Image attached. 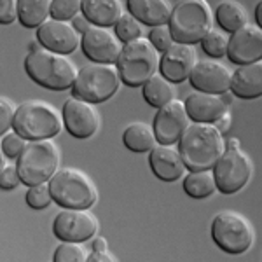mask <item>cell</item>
<instances>
[{
    "instance_id": "obj_38",
    "label": "cell",
    "mask_w": 262,
    "mask_h": 262,
    "mask_svg": "<svg viewBox=\"0 0 262 262\" xmlns=\"http://www.w3.org/2000/svg\"><path fill=\"white\" fill-rule=\"evenodd\" d=\"M18 19V0H0V25H11Z\"/></svg>"
},
{
    "instance_id": "obj_40",
    "label": "cell",
    "mask_w": 262,
    "mask_h": 262,
    "mask_svg": "<svg viewBox=\"0 0 262 262\" xmlns=\"http://www.w3.org/2000/svg\"><path fill=\"white\" fill-rule=\"evenodd\" d=\"M231 124H232V116L229 111H226L221 117H217V119L213 121V126L221 131V133H227V131L231 129Z\"/></svg>"
},
{
    "instance_id": "obj_28",
    "label": "cell",
    "mask_w": 262,
    "mask_h": 262,
    "mask_svg": "<svg viewBox=\"0 0 262 262\" xmlns=\"http://www.w3.org/2000/svg\"><path fill=\"white\" fill-rule=\"evenodd\" d=\"M53 0H18V19L25 28H37L51 16Z\"/></svg>"
},
{
    "instance_id": "obj_12",
    "label": "cell",
    "mask_w": 262,
    "mask_h": 262,
    "mask_svg": "<svg viewBox=\"0 0 262 262\" xmlns=\"http://www.w3.org/2000/svg\"><path fill=\"white\" fill-rule=\"evenodd\" d=\"M63 126L74 138L86 140L100 128V114L95 108V103L72 96L63 103Z\"/></svg>"
},
{
    "instance_id": "obj_8",
    "label": "cell",
    "mask_w": 262,
    "mask_h": 262,
    "mask_svg": "<svg viewBox=\"0 0 262 262\" xmlns=\"http://www.w3.org/2000/svg\"><path fill=\"white\" fill-rule=\"evenodd\" d=\"M121 86L116 63H95L79 69L72 84V96L90 103H101L112 98Z\"/></svg>"
},
{
    "instance_id": "obj_35",
    "label": "cell",
    "mask_w": 262,
    "mask_h": 262,
    "mask_svg": "<svg viewBox=\"0 0 262 262\" xmlns=\"http://www.w3.org/2000/svg\"><path fill=\"white\" fill-rule=\"evenodd\" d=\"M147 39L150 40V44L154 46L156 49L159 51V53H163V51H166L170 46L173 44V35L170 32V27H168V23L164 25H156V27H152V30L149 33V37Z\"/></svg>"
},
{
    "instance_id": "obj_21",
    "label": "cell",
    "mask_w": 262,
    "mask_h": 262,
    "mask_svg": "<svg viewBox=\"0 0 262 262\" xmlns=\"http://www.w3.org/2000/svg\"><path fill=\"white\" fill-rule=\"evenodd\" d=\"M229 91L242 100H255L262 95V60L238 65L232 72Z\"/></svg>"
},
{
    "instance_id": "obj_11",
    "label": "cell",
    "mask_w": 262,
    "mask_h": 262,
    "mask_svg": "<svg viewBox=\"0 0 262 262\" xmlns=\"http://www.w3.org/2000/svg\"><path fill=\"white\" fill-rule=\"evenodd\" d=\"M98 219L88 210L65 208L54 217L53 232L61 242H88L98 231Z\"/></svg>"
},
{
    "instance_id": "obj_37",
    "label": "cell",
    "mask_w": 262,
    "mask_h": 262,
    "mask_svg": "<svg viewBox=\"0 0 262 262\" xmlns=\"http://www.w3.org/2000/svg\"><path fill=\"white\" fill-rule=\"evenodd\" d=\"M19 184H21V179H19L18 168L12 166V164L4 166L2 171H0V189H2V191H12V189H16Z\"/></svg>"
},
{
    "instance_id": "obj_34",
    "label": "cell",
    "mask_w": 262,
    "mask_h": 262,
    "mask_svg": "<svg viewBox=\"0 0 262 262\" xmlns=\"http://www.w3.org/2000/svg\"><path fill=\"white\" fill-rule=\"evenodd\" d=\"M27 142L28 140H25L19 133H16V131L12 129V131H7L6 135H2L0 145H2V150H4V154H6V158L14 159L21 154V150L27 145Z\"/></svg>"
},
{
    "instance_id": "obj_33",
    "label": "cell",
    "mask_w": 262,
    "mask_h": 262,
    "mask_svg": "<svg viewBox=\"0 0 262 262\" xmlns=\"http://www.w3.org/2000/svg\"><path fill=\"white\" fill-rule=\"evenodd\" d=\"M81 12V0H53L51 2V18L70 21Z\"/></svg>"
},
{
    "instance_id": "obj_26",
    "label": "cell",
    "mask_w": 262,
    "mask_h": 262,
    "mask_svg": "<svg viewBox=\"0 0 262 262\" xmlns=\"http://www.w3.org/2000/svg\"><path fill=\"white\" fill-rule=\"evenodd\" d=\"M142 93L147 103L156 108H159L161 105L168 103L170 100L175 98L173 82L168 81L163 74H154L150 79H147V81L142 84Z\"/></svg>"
},
{
    "instance_id": "obj_24",
    "label": "cell",
    "mask_w": 262,
    "mask_h": 262,
    "mask_svg": "<svg viewBox=\"0 0 262 262\" xmlns=\"http://www.w3.org/2000/svg\"><path fill=\"white\" fill-rule=\"evenodd\" d=\"M215 19L226 33H232L248 23V12L238 0H222L215 11Z\"/></svg>"
},
{
    "instance_id": "obj_6",
    "label": "cell",
    "mask_w": 262,
    "mask_h": 262,
    "mask_svg": "<svg viewBox=\"0 0 262 262\" xmlns=\"http://www.w3.org/2000/svg\"><path fill=\"white\" fill-rule=\"evenodd\" d=\"M51 196L61 208L88 210L98 200V189L79 168H61L48 180Z\"/></svg>"
},
{
    "instance_id": "obj_43",
    "label": "cell",
    "mask_w": 262,
    "mask_h": 262,
    "mask_svg": "<svg viewBox=\"0 0 262 262\" xmlns=\"http://www.w3.org/2000/svg\"><path fill=\"white\" fill-rule=\"evenodd\" d=\"M242 145V143H239V140L238 138H229V140H226V149H238V147Z\"/></svg>"
},
{
    "instance_id": "obj_13",
    "label": "cell",
    "mask_w": 262,
    "mask_h": 262,
    "mask_svg": "<svg viewBox=\"0 0 262 262\" xmlns=\"http://www.w3.org/2000/svg\"><path fill=\"white\" fill-rule=\"evenodd\" d=\"M189 116L185 111V103L179 98H173L168 103L161 105L154 117V133L158 143L173 145L179 142L182 133L189 126Z\"/></svg>"
},
{
    "instance_id": "obj_22",
    "label": "cell",
    "mask_w": 262,
    "mask_h": 262,
    "mask_svg": "<svg viewBox=\"0 0 262 262\" xmlns=\"http://www.w3.org/2000/svg\"><path fill=\"white\" fill-rule=\"evenodd\" d=\"M171 9L170 0H128V12L147 27L168 23Z\"/></svg>"
},
{
    "instance_id": "obj_29",
    "label": "cell",
    "mask_w": 262,
    "mask_h": 262,
    "mask_svg": "<svg viewBox=\"0 0 262 262\" xmlns=\"http://www.w3.org/2000/svg\"><path fill=\"white\" fill-rule=\"evenodd\" d=\"M227 42H229V35L221 28H212L205 37L201 39V48L208 56L221 58L226 56L227 53Z\"/></svg>"
},
{
    "instance_id": "obj_32",
    "label": "cell",
    "mask_w": 262,
    "mask_h": 262,
    "mask_svg": "<svg viewBox=\"0 0 262 262\" xmlns=\"http://www.w3.org/2000/svg\"><path fill=\"white\" fill-rule=\"evenodd\" d=\"M53 203V196H51V189L48 182L42 184L30 185L27 191V205L33 210H44Z\"/></svg>"
},
{
    "instance_id": "obj_19",
    "label": "cell",
    "mask_w": 262,
    "mask_h": 262,
    "mask_svg": "<svg viewBox=\"0 0 262 262\" xmlns=\"http://www.w3.org/2000/svg\"><path fill=\"white\" fill-rule=\"evenodd\" d=\"M184 103L189 119H192L194 122H213L226 111H229L231 98L226 93L215 95V93L196 90L185 98Z\"/></svg>"
},
{
    "instance_id": "obj_17",
    "label": "cell",
    "mask_w": 262,
    "mask_h": 262,
    "mask_svg": "<svg viewBox=\"0 0 262 262\" xmlns=\"http://www.w3.org/2000/svg\"><path fill=\"white\" fill-rule=\"evenodd\" d=\"M37 40L42 48L60 54H70L81 46V37L72 23L54 18H48L37 27Z\"/></svg>"
},
{
    "instance_id": "obj_36",
    "label": "cell",
    "mask_w": 262,
    "mask_h": 262,
    "mask_svg": "<svg viewBox=\"0 0 262 262\" xmlns=\"http://www.w3.org/2000/svg\"><path fill=\"white\" fill-rule=\"evenodd\" d=\"M16 107L9 98L0 96V137L6 135L12 128V121H14Z\"/></svg>"
},
{
    "instance_id": "obj_25",
    "label": "cell",
    "mask_w": 262,
    "mask_h": 262,
    "mask_svg": "<svg viewBox=\"0 0 262 262\" xmlns=\"http://www.w3.org/2000/svg\"><path fill=\"white\" fill-rule=\"evenodd\" d=\"M122 143L131 152H140L142 154V152H149L158 143V140H156L154 128L150 124L137 121L126 126L124 133H122Z\"/></svg>"
},
{
    "instance_id": "obj_14",
    "label": "cell",
    "mask_w": 262,
    "mask_h": 262,
    "mask_svg": "<svg viewBox=\"0 0 262 262\" xmlns=\"http://www.w3.org/2000/svg\"><path fill=\"white\" fill-rule=\"evenodd\" d=\"M81 48L86 58L95 63H116L122 49V42L116 32L107 27L91 25L81 35Z\"/></svg>"
},
{
    "instance_id": "obj_9",
    "label": "cell",
    "mask_w": 262,
    "mask_h": 262,
    "mask_svg": "<svg viewBox=\"0 0 262 262\" xmlns=\"http://www.w3.org/2000/svg\"><path fill=\"white\" fill-rule=\"evenodd\" d=\"M212 238L221 250L239 255L248 252L255 243V227L236 210H222L212 222Z\"/></svg>"
},
{
    "instance_id": "obj_4",
    "label": "cell",
    "mask_w": 262,
    "mask_h": 262,
    "mask_svg": "<svg viewBox=\"0 0 262 262\" xmlns=\"http://www.w3.org/2000/svg\"><path fill=\"white\" fill-rule=\"evenodd\" d=\"M12 128L25 140L54 138L63 129L61 112L42 100H28L16 107Z\"/></svg>"
},
{
    "instance_id": "obj_2",
    "label": "cell",
    "mask_w": 262,
    "mask_h": 262,
    "mask_svg": "<svg viewBox=\"0 0 262 262\" xmlns=\"http://www.w3.org/2000/svg\"><path fill=\"white\" fill-rule=\"evenodd\" d=\"M25 72L35 84L53 91L70 90L79 69L67 54L42 48L39 42L30 46L25 58Z\"/></svg>"
},
{
    "instance_id": "obj_23",
    "label": "cell",
    "mask_w": 262,
    "mask_h": 262,
    "mask_svg": "<svg viewBox=\"0 0 262 262\" xmlns=\"http://www.w3.org/2000/svg\"><path fill=\"white\" fill-rule=\"evenodd\" d=\"M81 12L91 25L111 28L122 14L121 0H81Z\"/></svg>"
},
{
    "instance_id": "obj_3",
    "label": "cell",
    "mask_w": 262,
    "mask_h": 262,
    "mask_svg": "<svg viewBox=\"0 0 262 262\" xmlns=\"http://www.w3.org/2000/svg\"><path fill=\"white\" fill-rule=\"evenodd\" d=\"M159 60H161V53L143 35L135 40L124 42L116 60L121 82L129 88L142 86L147 79L158 74Z\"/></svg>"
},
{
    "instance_id": "obj_45",
    "label": "cell",
    "mask_w": 262,
    "mask_h": 262,
    "mask_svg": "<svg viewBox=\"0 0 262 262\" xmlns=\"http://www.w3.org/2000/svg\"><path fill=\"white\" fill-rule=\"evenodd\" d=\"M4 166H6V154H4L2 145H0V171H2Z\"/></svg>"
},
{
    "instance_id": "obj_20",
    "label": "cell",
    "mask_w": 262,
    "mask_h": 262,
    "mask_svg": "<svg viewBox=\"0 0 262 262\" xmlns=\"http://www.w3.org/2000/svg\"><path fill=\"white\" fill-rule=\"evenodd\" d=\"M149 164L150 170L163 182H177L182 179L185 173V164L182 161V156L179 149L166 143H156L149 150Z\"/></svg>"
},
{
    "instance_id": "obj_27",
    "label": "cell",
    "mask_w": 262,
    "mask_h": 262,
    "mask_svg": "<svg viewBox=\"0 0 262 262\" xmlns=\"http://www.w3.org/2000/svg\"><path fill=\"white\" fill-rule=\"evenodd\" d=\"M184 191L187 196L194 198V200H203L208 198L217 191V184H215L213 170H194L189 171L184 179Z\"/></svg>"
},
{
    "instance_id": "obj_18",
    "label": "cell",
    "mask_w": 262,
    "mask_h": 262,
    "mask_svg": "<svg viewBox=\"0 0 262 262\" xmlns=\"http://www.w3.org/2000/svg\"><path fill=\"white\" fill-rule=\"evenodd\" d=\"M231 75V69H227L222 63L215 60H198L189 75V81L198 91L222 95V93L229 91Z\"/></svg>"
},
{
    "instance_id": "obj_10",
    "label": "cell",
    "mask_w": 262,
    "mask_h": 262,
    "mask_svg": "<svg viewBox=\"0 0 262 262\" xmlns=\"http://www.w3.org/2000/svg\"><path fill=\"white\" fill-rule=\"evenodd\" d=\"M212 170L217 191H221L222 194H236L242 191L253 177V161L239 147L238 149H226Z\"/></svg>"
},
{
    "instance_id": "obj_7",
    "label": "cell",
    "mask_w": 262,
    "mask_h": 262,
    "mask_svg": "<svg viewBox=\"0 0 262 262\" xmlns=\"http://www.w3.org/2000/svg\"><path fill=\"white\" fill-rule=\"evenodd\" d=\"M16 161L21 184L27 187L48 182L60 168V149L51 138L28 140Z\"/></svg>"
},
{
    "instance_id": "obj_30",
    "label": "cell",
    "mask_w": 262,
    "mask_h": 262,
    "mask_svg": "<svg viewBox=\"0 0 262 262\" xmlns=\"http://www.w3.org/2000/svg\"><path fill=\"white\" fill-rule=\"evenodd\" d=\"M114 32L119 37L121 42H129V40H135V39H138V37H142L143 28H142V23L135 18L133 14L122 12L121 18L114 25Z\"/></svg>"
},
{
    "instance_id": "obj_1",
    "label": "cell",
    "mask_w": 262,
    "mask_h": 262,
    "mask_svg": "<svg viewBox=\"0 0 262 262\" xmlns=\"http://www.w3.org/2000/svg\"><path fill=\"white\" fill-rule=\"evenodd\" d=\"M226 150V138L213 122H189L179 138V152L189 171L213 168Z\"/></svg>"
},
{
    "instance_id": "obj_44",
    "label": "cell",
    "mask_w": 262,
    "mask_h": 262,
    "mask_svg": "<svg viewBox=\"0 0 262 262\" xmlns=\"http://www.w3.org/2000/svg\"><path fill=\"white\" fill-rule=\"evenodd\" d=\"M255 19H257V27L262 28V4L259 2L255 7Z\"/></svg>"
},
{
    "instance_id": "obj_16",
    "label": "cell",
    "mask_w": 262,
    "mask_h": 262,
    "mask_svg": "<svg viewBox=\"0 0 262 262\" xmlns=\"http://www.w3.org/2000/svg\"><path fill=\"white\" fill-rule=\"evenodd\" d=\"M198 63V51L194 44L184 42H173L166 51L161 53L159 70L164 77L173 84L184 82L189 79L194 65Z\"/></svg>"
},
{
    "instance_id": "obj_5",
    "label": "cell",
    "mask_w": 262,
    "mask_h": 262,
    "mask_svg": "<svg viewBox=\"0 0 262 262\" xmlns=\"http://www.w3.org/2000/svg\"><path fill=\"white\" fill-rule=\"evenodd\" d=\"M168 27L175 42L196 44L213 28V11L208 0H179L171 9Z\"/></svg>"
},
{
    "instance_id": "obj_41",
    "label": "cell",
    "mask_w": 262,
    "mask_h": 262,
    "mask_svg": "<svg viewBox=\"0 0 262 262\" xmlns=\"http://www.w3.org/2000/svg\"><path fill=\"white\" fill-rule=\"evenodd\" d=\"M86 260H91V262H116L117 257L114 255L111 250H101V252H93L91 255H88Z\"/></svg>"
},
{
    "instance_id": "obj_15",
    "label": "cell",
    "mask_w": 262,
    "mask_h": 262,
    "mask_svg": "<svg viewBox=\"0 0 262 262\" xmlns=\"http://www.w3.org/2000/svg\"><path fill=\"white\" fill-rule=\"evenodd\" d=\"M226 56L236 65H247L262 60V28L247 23L232 32L227 42Z\"/></svg>"
},
{
    "instance_id": "obj_31",
    "label": "cell",
    "mask_w": 262,
    "mask_h": 262,
    "mask_svg": "<svg viewBox=\"0 0 262 262\" xmlns=\"http://www.w3.org/2000/svg\"><path fill=\"white\" fill-rule=\"evenodd\" d=\"M86 259V248L79 242H61L53 255L54 262H84Z\"/></svg>"
},
{
    "instance_id": "obj_42",
    "label": "cell",
    "mask_w": 262,
    "mask_h": 262,
    "mask_svg": "<svg viewBox=\"0 0 262 262\" xmlns=\"http://www.w3.org/2000/svg\"><path fill=\"white\" fill-rule=\"evenodd\" d=\"M101 250H108V243L103 236H98V238H95V242H93V252H101Z\"/></svg>"
},
{
    "instance_id": "obj_39",
    "label": "cell",
    "mask_w": 262,
    "mask_h": 262,
    "mask_svg": "<svg viewBox=\"0 0 262 262\" xmlns=\"http://www.w3.org/2000/svg\"><path fill=\"white\" fill-rule=\"evenodd\" d=\"M72 21V27H74V30L77 32V33H82L88 30V28L91 27V23H90V19L86 18V16L82 14V12H79V14H75L74 18L70 19Z\"/></svg>"
}]
</instances>
